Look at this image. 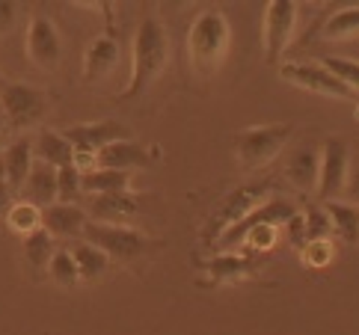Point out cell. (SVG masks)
<instances>
[{
  "label": "cell",
  "mask_w": 359,
  "mask_h": 335,
  "mask_svg": "<svg viewBox=\"0 0 359 335\" xmlns=\"http://www.w3.org/2000/svg\"><path fill=\"white\" fill-rule=\"evenodd\" d=\"M54 252H57L54 238H50L45 228H36L33 235L24 238V259H27L30 267H48Z\"/></svg>",
  "instance_id": "obj_27"
},
{
  "label": "cell",
  "mask_w": 359,
  "mask_h": 335,
  "mask_svg": "<svg viewBox=\"0 0 359 335\" xmlns=\"http://www.w3.org/2000/svg\"><path fill=\"white\" fill-rule=\"evenodd\" d=\"M27 54L36 66H42L48 71H54L62 62V42L57 27L48 18H33L27 27Z\"/></svg>",
  "instance_id": "obj_12"
},
{
  "label": "cell",
  "mask_w": 359,
  "mask_h": 335,
  "mask_svg": "<svg viewBox=\"0 0 359 335\" xmlns=\"http://www.w3.org/2000/svg\"><path fill=\"white\" fill-rule=\"evenodd\" d=\"M303 228H306V243H315V240H327L330 231H332V223L324 211V205H309L303 214Z\"/></svg>",
  "instance_id": "obj_29"
},
{
  "label": "cell",
  "mask_w": 359,
  "mask_h": 335,
  "mask_svg": "<svg viewBox=\"0 0 359 335\" xmlns=\"http://www.w3.org/2000/svg\"><path fill=\"white\" fill-rule=\"evenodd\" d=\"M4 175H6V184L9 190L15 193L21 190V184L27 182V175H30V166H33V143L27 137H18V139H12V143L4 149Z\"/></svg>",
  "instance_id": "obj_18"
},
{
  "label": "cell",
  "mask_w": 359,
  "mask_h": 335,
  "mask_svg": "<svg viewBox=\"0 0 359 335\" xmlns=\"http://www.w3.org/2000/svg\"><path fill=\"white\" fill-rule=\"evenodd\" d=\"M62 137L72 143L74 151L81 154H98L101 149H107L110 143H116V139H131L128 137V128L119 125V122H89V125H72L62 131Z\"/></svg>",
  "instance_id": "obj_11"
},
{
  "label": "cell",
  "mask_w": 359,
  "mask_h": 335,
  "mask_svg": "<svg viewBox=\"0 0 359 335\" xmlns=\"http://www.w3.org/2000/svg\"><path fill=\"white\" fill-rule=\"evenodd\" d=\"M6 128V116H4V110H0V131Z\"/></svg>",
  "instance_id": "obj_37"
},
{
  "label": "cell",
  "mask_w": 359,
  "mask_h": 335,
  "mask_svg": "<svg viewBox=\"0 0 359 335\" xmlns=\"http://www.w3.org/2000/svg\"><path fill=\"white\" fill-rule=\"evenodd\" d=\"M6 226L27 238V235H33L36 228H42V211L18 199V202H12V208L6 211Z\"/></svg>",
  "instance_id": "obj_25"
},
{
  "label": "cell",
  "mask_w": 359,
  "mask_h": 335,
  "mask_svg": "<svg viewBox=\"0 0 359 335\" xmlns=\"http://www.w3.org/2000/svg\"><path fill=\"white\" fill-rule=\"evenodd\" d=\"M0 110H4L9 128L24 131V128L42 122V116L48 113V101L42 89H33L27 83H6L0 89Z\"/></svg>",
  "instance_id": "obj_5"
},
{
  "label": "cell",
  "mask_w": 359,
  "mask_h": 335,
  "mask_svg": "<svg viewBox=\"0 0 359 335\" xmlns=\"http://www.w3.org/2000/svg\"><path fill=\"white\" fill-rule=\"evenodd\" d=\"M208 273L220 285V282H235V279L250 276L252 264L247 259H235V255H217V259L208 261Z\"/></svg>",
  "instance_id": "obj_26"
},
{
  "label": "cell",
  "mask_w": 359,
  "mask_h": 335,
  "mask_svg": "<svg viewBox=\"0 0 359 335\" xmlns=\"http://www.w3.org/2000/svg\"><path fill=\"white\" fill-rule=\"evenodd\" d=\"M279 74L285 77L288 83L294 86H303L309 93H318V95H330V98H356V93H351L339 77H332L320 62H285L279 69Z\"/></svg>",
  "instance_id": "obj_10"
},
{
  "label": "cell",
  "mask_w": 359,
  "mask_h": 335,
  "mask_svg": "<svg viewBox=\"0 0 359 335\" xmlns=\"http://www.w3.org/2000/svg\"><path fill=\"white\" fill-rule=\"evenodd\" d=\"M303 261L309 267H327L332 259V247L330 240H315V243H303Z\"/></svg>",
  "instance_id": "obj_32"
},
{
  "label": "cell",
  "mask_w": 359,
  "mask_h": 335,
  "mask_svg": "<svg viewBox=\"0 0 359 335\" xmlns=\"http://www.w3.org/2000/svg\"><path fill=\"white\" fill-rule=\"evenodd\" d=\"M351 175V151L348 143L341 137H327L324 146H320V175H318V196L320 202H332L344 193Z\"/></svg>",
  "instance_id": "obj_6"
},
{
  "label": "cell",
  "mask_w": 359,
  "mask_h": 335,
  "mask_svg": "<svg viewBox=\"0 0 359 335\" xmlns=\"http://www.w3.org/2000/svg\"><path fill=\"white\" fill-rule=\"evenodd\" d=\"M81 240H86V243H93V247H98L101 252L107 255V259L113 255V259H122V261H131V259L143 255V252L151 247V240L140 235L137 228L110 226V223H93V220L83 226Z\"/></svg>",
  "instance_id": "obj_4"
},
{
  "label": "cell",
  "mask_w": 359,
  "mask_h": 335,
  "mask_svg": "<svg viewBox=\"0 0 359 335\" xmlns=\"http://www.w3.org/2000/svg\"><path fill=\"white\" fill-rule=\"evenodd\" d=\"M12 196H15V193L9 190V184L0 182V214H6V211L12 208Z\"/></svg>",
  "instance_id": "obj_35"
},
{
  "label": "cell",
  "mask_w": 359,
  "mask_h": 335,
  "mask_svg": "<svg viewBox=\"0 0 359 335\" xmlns=\"http://www.w3.org/2000/svg\"><path fill=\"white\" fill-rule=\"evenodd\" d=\"M273 235H276V226L264 223V226H255L247 231V238H243V243H252L255 249H267L273 243Z\"/></svg>",
  "instance_id": "obj_33"
},
{
  "label": "cell",
  "mask_w": 359,
  "mask_h": 335,
  "mask_svg": "<svg viewBox=\"0 0 359 335\" xmlns=\"http://www.w3.org/2000/svg\"><path fill=\"white\" fill-rule=\"evenodd\" d=\"M297 214H300V211H297V205H294L291 199H282V196H276V199H264V202L259 205V208L250 211L241 223H235L229 231H223V235L217 238L214 247H223V249L241 247L250 228L264 226V223H271V226H285V223L291 220V217H297Z\"/></svg>",
  "instance_id": "obj_7"
},
{
  "label": "cell",
  "mask_w": 359,
  "mask_h": 335,
  "mask_svg": "<svg viewBox=\"0 0 359 335\" xmlns=\"http://www.w3.org/2000/svg\"><path fill=\"white\" fill-rule=\"evenodd\" d=\"M229 18L220 9H208L190 24L187 33V57L190 66L199 77H208L223 66V60L229 54Z\"/></svg>",
  "instance_id": "obj_2"
},
{
  "label": "cell",
  "mask_w": 359,
  "mask_h": 335,
  "mask_svg": "<svg viewBox=\"0 0 359 335\" xmlns=\"http://www.w3.org/2000/svg\"><path fill=\"white\" fill-rule=\"evenodd\" d=\"M166 60H170V36H166L163 24L158 18H143L134 36V74L131 83L119 93V101H131L143 95L161 77Z\"/></svg>",
  "instance_id": "obj_1"
},
{
  "label": "cell",
  "mask_w": 359,
  "mask_h": 335,
  "mask_svg": "<svg viewBox=\"0 0 359 335\" xmlns=\"http://www.w3.org/2000/svg\"><path fill=\"white\" fill-rule=\"evenodd\" d=\"M294 128L291 125H262V128H247V131L235 134V151L243 170H262L271 163L276 154L285 149L291 139Z\"/></svg>",
  "instance_id": "obj_3"
},
{
  "label": "cell",
  "mask_w": 359,
  "mask_h": 335,
  "mask_svg": "<svg viewBox=\"0 0 359 335\" xmlns=\"http://www.w3.org/2000/svg\"><path fill=\"white\" fill-rule=\"evenodd\" d=\"M324 205V211L332 223V231L344 240V243H359V208L353 202H320Z\"/></svg>",
  "instance_id": "obj_22"
},
{
  "label": "cell",
  "mask_w": 359,
  "mask_h": 335,
  "mask_svg": "<svg viewBox=\"0 0 359 335\" xmlns=\"http://www.w3.org/2000/svg\"><path fill=\"white\" fill-rule=\"evenodd\" d=\"M0 182H6V175H4V158H0Z\"/></svg>",
  "instance_id": "obj_38"
},
{
  "label": "cell",
  "mask_w": 359,
  "mask_h": 335,
  "mask_svg": "<svg viewBox=\"0 0 359 335\" xmlns=\"http://www.w3.org/2000/svg\"><path fill=\"white\" fill-rule=\"evenodd\" d=\"M33 160H42L48 166H54V170H62V166H69L74 160V149L62 134L42 131L33 143Z\"/></svg>",
  "instance_id": "obj_20"
},
{
  "label": "cell",
  "mask_w": 359,
  "mask_h": 335,
  "mask_svg": "<svg viewBox=\"0 0 359 335\" xmlns=\"http://www.w3.org/2000/svg\"><path fill=\"white\" fill-rule=\"evenodd\" d=\"M48 273H50V279H54L60 288H74V285L81 282L78 264H74V259H72V252H69V249H57L54 255H50Z\"/></svg>",
  "instance_id": "obj_28"
},
{
  "label": "cell",
  "mask_w": 359,
  "mask_h": 335,
  "mask_svg": "<svg viewBox=\"0 0 359 335\" xmlns=\"http://www.w3.org/2000/svg\"><path fill=\"white\" fill-rule=\"evenodd\" d=\"M18 193H21V202H27V205H33V208L45 211L48 205L57 202V170L54 166H48V163H42V160H33L27 182L21 184Z\"/></svg>",
  "instance_id": "obj_15"
},
{
  "label": "cell",
  "mask_w": 359,
  "mask_h": 335,
  "mask_svg": "<svg viewBox=\"0 0 359 335\" xmlns=\"http://www.w3.org/2000/svg\"><path fill=\"white\" fill-rule=\"evenodd\" d=\"M69 252H72L74 264H78V273H81V279L93 282V279H101V276L107 273L110 259H107V255L101 252L98 247H93V243L78 240V243H72V247H69Z\"/></svg>",
  "instance_id": "obj_24"
},
{
  "label": "cell",
  "mask_w": 359,
  "mask_h": 335,
  "mask_svg": "<svg viewBox=\"0 0 359 335\" xmlns=\"http://www.w3.org/2000/svg\"><path fill=\"white\" fill-rule=\"evenodd\" d=\"M86 211L81 205H62L54 202L42 211V228L48 231L50 238H62V240H72V238H81L83 235V226H86Z\"/></svg>",
  "instance_id": "obj_14"
},
{
  "label": "cell",
  "mask_w": 359,
  "mask_h": 335,
  "mask_svg": "<svg viewBox=\"0 0 359 335\" xmlns=\"http://www.w3.org/2000/svg\"><path fill=\"white\" fill-rule=\"evenodd\" d=\"M344 187H348V196H351L353 202H359V166L348 175V184H344Z\"/></svg>",
  "instance_id": "obj_36"
},
{
  "label": "cell",
  "mask_w": 359,
  "mask_h": 335,
  "mask_svg": "<svg viewBox=\"0 0 359 335\" xmlns=\"http://www.w3.org/2000/svg\"><path fill=\"white\" fill-rule=\"evenodd\" d=\"M320 66H324L332 77H339V81L351 89V93H359V62H356V60L324 57V60H320Z\"/></svg>",
  "instance_id": "obj_30"
},
{
  "label": "cell",
  "mask_w": 359,
  "mask_h": 335,
  "mask_svg": "<svg viewBox=\"0 0 359 335\" xmlns=\"http://www.w3.org/2000/svg\"><path fill=\"white\" fill-rule=\"evenodd\" d=\"M140 211V202L134 193H104V196H93L86 205V214L93 217V223H110L119 226V220H128Z\"/></svg>",
  "instance_id": "obj_16"
},
{
  "label": "cell",
  "mask_w": 359,
  "mask_h": 335,
  "mask_svg": "<svg viewBox=\"0 0 359 335\" xmlns=\"http://www.w3.org/2000/svg\"><path fill=\"white\" fill-rule=\"evenodd\" d=\"M294 27H297V4L291 0H273L264 12V54L267 62H276L282 50L291 45Z\"/></svg>",
  "instance_id": "obj_9"
},
{
  "label": "cell",
  "mask_w": 359,
  "mask_h": 335,
  "mask_svg": "<svg viewBox=\"0 0 359 335\" xmlns=\"http://www.w3.org/2000/svg\"><path fill=\"white\" fill-rule=\"evenodd\" d=\"M116 66H119V45L113 42L110 36H98L95 42L89 45L86 60H83L86 81H101V77H107Z\"/></svg>",
  "instance_id": "obj_19"
},
{
  "label": "cell",
  "mask_w": 359,
  "mask_h": 335,
  "mask_svg": "<svg viewBox=\"0 0 359 335\" xmlns=\"http://www.w3.org/2000/svg\"><path fill=\"white\" fill-rule=\"evenodd\" d=\"M158 154H151V149H146L137 139H116L107 149H101L95 154V163L101 170H119V172H134V170H146V166L155 163Z\"/></svg>",
  "instance_id": "obj_13"
},
{
  "label": "cell",
  "mask_w": 359,
  "mask_h": 335,
  "mask_svg": "<svg viewBox=\"0 0 359 335\" xmlns=\"http://www.w3.org/2000/svg\"><path fill=\"white\" fill-rule=\"evenodd\" d=\"M81 193H83V187H81V172L74 170L72 163L62 166V170H57V202L74 205Z\"/></svg>",
  "instance_id": "obj_31"
},
{
  "label": "cell",
  "mask_w": 359,
  "mask_h": 335,
  "mask_svg": "<svg viewBox=\"0 0 359 335\" xmlns=\"http://www.w3.org/2000/svg\"><path fill=\"white\" fill-rule=\"evenodd\" d=\"M15 15H18L15 4H9V0H0V33H6L12 24H15Z\"/></svg>",
  "instance_id": "obj_34"
},
{
  "label": "cell",
  "mask_w": 359,
  "mask_h": 335,
  "mask_svg": "<svg viewBox=\"0 0 359 335\" xmlns=\"http://www.w3.org/2000/svg\"><path fill=\"white\" fill-rule=\"evenodd\" d=\"M318 175H320V151L312 149V146L297 149L285 163V178L300 193H315L318 190Z\"/></svg>",
  "instance_id": "obj_17"
},
{
  "label": "cell",
  "mask_w": 359,
  "mask_h": 335,
  "mask_svg": "<svg viewBox=\"0 0 359 335\" xmlns=\"http://www.w3.org/2000/svg\"><path fill=\"white\" fill-rule=\"evenodd\" d=\"M264 193H267V184H264V182H262V184H243V187H238V190L229 193L226 202L220 205V211L211 217L208 228H205V238L211 240V247L217 243V238H220L223 231H229L235 223H241L250 211L259 208V205L267 199Z\"/></svg>",
  "instance_id": "obj_8"
},
{
  "label": "cell",
  "mask_w": 359,
  "mask_h": 335,
  "mask_svg": "<svg viewBox=\"0 0 359 335\" xmlns=\"http://www.w3.org/2000/svg\"><path fill=\"white\" fill-rule=\"evenodd\" d=\"M4 149H6V146H4V137H0V154H4Z\"/></svg>",
  "instance_id": "obj_39"
},
{
  "label": "cell",
  "mask_w": 359,
  "mask_h": 335,
  "mask_svg": "<svg viewBox=\"0 0 359 335\" xmlns=\"http://www.w3.org/2000/svg\"><path fill=\"white\" fill-rule=\"evenodd\" d=\"M81 187H83V193H93V196H104V193H125L128 187H131V172L101 170V166H95L93 172L81 175Z\"/></svg>",
  "instance_id": "obj_23"
},
{
  "label": "cell",
  "mask_w": 359,
  "mask_h": 335,
  "mask_svg": "<svg viewBox=\"0 0 359 335\" xmlns=\"http://www.w3.org/2000/svg\"><path fill=\"white\" fill-rule=\"evenodd\" d=\"M356 36H359V6H344L330 12L318 30L320 42H344V39H356Z\"/></svg>",
  "instance_id": "obj_21"
}]
</instances>
